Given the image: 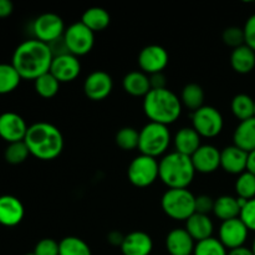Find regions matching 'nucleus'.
Here are the masks:
<instances>
[{
	"mask_svg": "<svg viewBox=\"0 0 255 255\" xmlns=\"http://www.w3.org/2000/svg\"><path fill=\"white\" fill-rule=\"evenodd\" d=\"M236 193L239 198H244L247 201L255 198V176L251 172L246 171L239 174L236 181Z\"/></svg>",
	"mask_w": 255,
	"mask_h": 255,
	"instance_id": "34",
	"label": "nucleus"
},
{
	"mask_svg": "<svg viewBox=\"0 0 255 255\" xmlns=\"http://www.w3.org/2000/svg\"><path fill=\"white\" fill-rule=\"evenodd\" d=\"M54 56L49 45L36 39H30L17 45L11 57V65L21 79L36 80L50 71Z\"/></svg>",
	"mask_w": 255,
	"mask_h": 255,
	"instance_id": "1",
	"label": "nucleus"
},
{
	"mask_svg": "<svg viewBox=\"0 0 255 255\" xmlns=\"http://www.w3.org/2000/svg\"><path fill=\"white\" fill-rule=\"evenodd\" d=\"M64 40L70 54L80 57L87 55L95 45V32L81 21H76L66 27Z\"/></svg>",
	"mask_w": 255,
	"mask_h": 255,
	"instance_id": "9",
	"label": "nucleus"
},
{
	"mask_svg": "<svg viewBox=\"0 0 255 255\" xmlns=\"http://www.w3.org/2000/svg\"><path fill=\"white\" fill-rule=\"evenodd\" d=\"M24 142L31 156L41 161H52L64 151V136L55 125L40 121L29 126Z\"/></svg>",
	"mask_w": 255,
	"mask_h": 255,
	"instance_id": "2",
	"label": "nucleus"
},
{
	"mask_svg": "<svg viewBox=\"0 0 255 255\" xmlns=\"http://www.w3.org/2000/svg\"><path fill=\"white\" fill-rule=\"evenodd\" d=\"M153 251V241L146 232L133 231L125 236L121 252L124 255H149Z\"/></svg>",
	"mask_w": 255,
	"mask_h": 255,
	"instance_id": "20",
	"label": "nucleus"
},
{
	"mask_svg": "<svg viewBox=\"0 0 255 255\" xmlns=\"http://www.w3.org/2000/svg\"><path fill=\"white\" fill-rule=\"evenodd\" d=\"M192 127L202 138H214L223 131V116L216 107L204 105L199 110L192 112Z\"/></svg>",
	"mask_w": 255,
	"mask_h": 255,
	"instance_id": "8",
	"label": "nucleus"
},
{
	"mask_svg": "<svg viewBox=\"0 0 255 255\" xmlns=\"http://www.w3.org/2000/svg\"><path fill=\"white\" fill-rule=\"evenodd\" d=\"M34 89L36 94L42 99H52L59 92L60 82L49 71L35 80Z\"/></svg>",
	"mask_w": 255,
	"mask_h": 255,
	"instance_id": "32",
	"label": "nucleus"
},
{
	"mask_svg": "<svg viewBox=\"0 0 255 255\" xmlns=\"http://www.w3.org/2000/svg\"><path fill=\"white\" fill-rule=\"evenodd\" d=\"M186 231L194 239L196 243L212 238L214 232V224L211 217L206 214L194 213L186 221Z\"/></svg>",
	"mask_w": 255,
	"mask_h": 255,
	"instance_id": "21",
	"label": "nucleus"
},
{
	"mask_svg": "<svg viewBox=\"0 0 255 255\" xmlns=\"http://www.w3.org/2000/svg\"><path fill=\"white\" fill-rule=\"evenodd\" d=\"M252 251H253V254L255 255V237H254V241H253V246H252Z\"/></svg>",
	"mask_w": 255,
	"mask_h": 255,
	"instance_id": "48",
	"label": "nucleus"
},
{
	"mask_svg": "<svg viewBox=\"0 0 255 255\" xmlns=\"http://www.w3.org/2000/svg\"><path fill=\"white\" fill-rule=\"evenodd\" d=\"M49 47L50 50H51L52 52V56H61V55H65V54H70L69 52V49H67L66 44H65V40H64V36L60 37V39L55 40V41H52L51 44H49Z\"/></svg>",
	"mask_w": 255,
	"mask_h": 255,
	"instance_id": "42",
	"label": "nucleus"
},
{
	"mask_svg": "<svg viewBox=\"0 0 255 255\" xmlns=\"http://www.w3.org/2000/svg\"><path fill=\"white\" fill-rule=\"evenodd\" d=\"M125 92L133 97H144L151 91L149 76L142 71H131L122 80Z\"/></svg>",
	"mask_w": 255,
	"mask_h": 255,
	"instance_id": "23",
	"label": "nucleus"
},
{
	"mask_svg": "<svg viewBox=\"0 0 255 255\" xmlns=\"http://www.w3.org/2000/svg\"><path fill=\"white\" fill-rule=\"evenodd\" d=\"M65 30L66 27H65L64 20L55 12H44L39 15L32 22L34 39L47 45L64 36Z\"/></svg>",
	"mask_w": 255,
	"mask_h": 255,
	"instance_id": "10",
	"label": "nucleus"
},
{
	"mask_svg": "<svg viewBox=\"0 0 255 255\" xmlns=\"http://www.w3.org/2000/svg\"><path fill=\"white\" fill-rule=\"evenodd\" d=\"M174 151L191 157L202 146V137L193 127H182L173 137Z\"/></svg>",
	"mask_w": 255,
	"mask_h": 255,
	"instance_id": "22",
	"label": "nucleus"
},
{
	"mask_svg": "<svg viewBox=\"0 0 255 255\" xmlns=\"http://www.w3.org/2000/svg\"><path fill=\"white\" fill-rule=\"evenodd\" d=\"M232 114L239 122L247 121L254 117V99L247 94H238L231 102Z\"/></svg>",
	"mask_w": 255,
	"mask_h": 255,
	"instance_id": "29",
	"label": "nucleus"
},
{
	"mask_svg": "<svg viewBox=\"0 0 255 255\" xmlns=\"http://www.w3.org/2000/svg\"><path fill=\"white\" fill-rule=\"evenodd\" d=\"M254 117H255V100H254Z\"/></svg>",
	"mask_w": 255,
	"mask_h": 255,
	"instance_id": "50",
	"label": "nucleus"
},
{
	"mask_svg": "<svg viewBox=\"0 0 255 255\" xmlns=\"http://www.w3.org/2000/svg\"><path fill=\"white\" fill-rule=\"evenodd\" d=\"M248 153L236 144L224 147L221 151V168L229 174H242L247 171Z\"/></svg>",
	"mask_w": 255,
	"mask_h": 255,
	"instance_id": "18",
	"label": "nucleus"
},
{
	"mask_svg": "<svg viewBox=\"0 0 255 255\" xmlns=\"http://www.w3.org/2000/svg\"><path fill=\"white\" fill-rule=\"evenodd\" d=\"M191 158L198 173H213L221 167V151L213 144H202Z\"/></svg>",
	"mask_w": 255,
	"mask_h": 255,
	"instance_id": "16",
	"label": "nucleus"
},
{
	"mask_svg": "<svg viewBox=\"0 0 255 255\" xmlns=\"http://www.w3.org/2000/svg\"><path fill=\"white\" fill-rule=\"evenodd\" d=\"M59 255H92V252L84 239L70 236L59 242Z\"/></svg>",
	"mask_w": 255,
	"mask_h": 255,
	"instance_id": "31",
	"label": "nucleus"
},
{
	"mask_svg": "<svg viewBox=\"0 0 255 255\" xmlns=\"http://www.w3.org/2000/svg\"><path fill=\"white\" fill-rule=\"evenodd\" d=\"M142 107L149 122H156L164 126L174 124L183 111L181 99L168 87L151 90L143 97Z\"/></svg>",
	"mask_w": 255,
	"mask_h": 255,
	"instance_id": "3",
	"label": "nucleus"
},
{
	"mask_svg": "<svg viewBox=\"0 0 255 255\" xmlns=\"http://www.w3.org/2000/svg\"><path fill=\"white\" fill-rule=\"evenodd\" d=\"M239 218L246 224L249 232H255V198L248 201V203L242 208Z\"/></svg>",
	"mask_w": 255,
	"mask_h": 255,
	"instance_id": "39",
	"label": "nucleus"
},
{
	"mask_svg": "<svg viewBox=\"0 0 255 255\" xmlns=\"http://www.w3.org/2000/svg\"><path fill=\"white\" fill-rule=\"evenodd\" d=\"M21 80V76L11 64H0V95L15 91Z\"/></svg>",
	"mask_w": 255,
	"mask_h": 255,
	"instance_id": "30",
	"label": "nucleus"
},
{
	"mask_svg": "<svg viewBox=\"0 0 255 255\" xmlns=\"http://www.w3.org/2000/svg\"><path fill=\"white\" fill-rule=\"evenodd\" d=\"M249 229L241 218L222 222L219 227L218 239L227 249H236L243 247L248 239Z\"/></svg>",
	"mask_w": 255,
	"mask_h": 255,
	"instance_id": "13",
	"label": "nucleus"
},
{
	"mask_svg": "<svg viewBox=\"0 0 255 255\" xmlns=\"http://www.w3.org/2000/svg\"><path fill=\"white\" fill-rule=\"evenodd\" d=\"M159 179L168 189L188 188L196 176L193 162L189 156L169 152L158 161Z\"/></svg>",
	"mask_w": 255,
	"mask_h": 255,
	"instance_id": "4",
	"label": "nucleus"
},
{
	"mask_svg": "<svg viewBox=\"0 0 255 255\" xmlns=\"http://www.w3.org/2000/svg\"><path fill=\"white\" fill-rule=\"evenodd\" d=\"M115 141L122 151H133V149L138 148L139 131L129 126L122 127L121 129L117 131Z\"/></svg>",
	"mask_w": 255,
	"mask_h": 255,
	"instance_id": "33",
	"label": "nucleus"
},
{
	"mask_svg": "<svg viewBox=\"0 0 255 255\" xmlns=\"http://www.w3.org/2000/svg\"><path fill=\"white\" fill-rule=\"evenodd\" d=\"M127 177L132 186L137 188H146L152 186L157 179H159L158 161L153 157L139 156L134 157L127 168Z\"/></svg>",
	"mask_w": 255,
	"mask_h": 255,
	"instance_id": "7",
	"label": "nucleus"
},
{
	"mask_svg": "<svg viewBox=\"0 0 255 255\" xmlns=\"http://www.w3.org/2000/svg\"><path fill=\"white\" fill-rule=\"evenodd\" d=\"M14 11V5L10 0H0V17H7Z\"/></svg>",
	"mask_w": 255,
	"mask_h": 255,
	"instance_id": "45",
	"label": "nucleus"
},
{
	"mask_svg": "<svg viewBox=\"0 0 255 255\" xmlns=\"http://www.w3.org/2000/svg\"><path fill=\"white\" fill-rule=\"evenodd\" d=\"M247 171L251 172L255 176V151L248 153V164H247Z\"/></svg>",
	"mask_w": 255,
	"mask_h": 255,
	"instance_id": "47",
	"label": "nucleus"
},
{
	"mask_svg": "<svg viewBox=\"0 0 255 255\" xmlns=\"http://www.w3.org/2000/svg\"><path fill=\"white\" fill-rule=\"evenodd\" d=\"M25 216L24 204L19 198L10 194L0 196V224L4 227H16Z\"/></svg>",
	"mask_w": 255,
	"mask_h": 255,
	"instance_id": "17",
	"label": "nucleus"
},
{
	"mask_svg": "<svg viewBox=\"0 0 255 255\" xmlns=\"http://www.w3.org/2000/svg\"><path fill=\"white\" fill-rule=\"evenodd\" d=\"M213 214L222 222L239 218L241 207H239L237 197L221 196L214 201Z\"/></svg>",
	"mask_w": 255,
	"mask_h": 255,
	"instance_id": "27",
	"label": "nucleus"
},
{
	"mask_svg": "<svg viewBox=\"0 0 255 255\" xmlns=\"http://www.w3.org/2000/svg\"><path fill=\"white\" fill-rule=\"evenodd\" d=\"M124 239H125L124 234L120 233V232L117 231H112L107 234V242L114 247H120V248H121L122 243H124Z\"/></svg>",
	"mask_w": 255,
	"mask_h": 255,
	"instance_id": "44",
	"label": "nucleus"
},
{
	"mask_svg": "<svg viewBox=\"0 0 255 255\" xmlns=\"http://www.w3.org/2000/svg\"><path fill=\"white\" fill-rule=\"evenodd\" d=\"M214 201L216 199L212 198L211 196H207V194H201V196L196 197V213L206 214V216H209V213H213Z\"/></svg>",
	"mask_w": 255,
	"mask_h": 255,
	"instance_id": "40",
	"label": "nucleus"
},
{
	"mask_svg": "<svg viewBox=\"0 0 255 255\" xmlns=\"http://www.w3.org/2000/svg\"><path fill=\"white\" fill-rule=\"evenodd\" d=\"M35 255H59V243L52 238L39 241L34 249Z\"/></svg>",
	"mask_w": 255,
	"mask_h": 255,
	"instance_id": "38",
	"label": "nucleus"
},
{
	"mask_svg": "<svg viewBox=\"0 0 255 255\" xmlns=\"http://www.w3.org/2000/svg\"><path fill=\"white\" fill-rule=\"evenodd\" d=\"M246 45L255 51V14L251 15L243 26Z\"/></svg>",
	"mask_w": 255,
	"mask_h": 255,
	"instance_id": "41",
	"label": "nucleus"
},
{
	"mask_svg": "<svg viewBox=\"0 0 255 255\" xmlns=\"http://www.w3.org/2000/svg\"><path fill=\"white\" fill-rule=\"evenodd\" d=\"M149 84H151V90L167 89V80L163 72L149 75Z\"/></svg>",
	"mask_w": 255,
	"mask_h": 255,
	"instance_id": "43",
	"label": "nucleus"
},
{
	"mask_svg": "<svg viewBox=\"0 0 255 255\" xmlns=\"http://www.w3.org/2000/svg\"><path fill=\"white\" fill-rule=\"evenodd\" d=\"M233 144L246 151H255V117L239 122L233 133Z\"/></svg>",
	"mask_w": 255,
	"mask_h": 255,
	"instance_id": "24",
	"label": "nucleus"
},
{
	"mask_svg": "<svg viewBox=\"0 0 255 255\" xmlns=\"http://www.w3.org/2000/svg\"><path fill=\"white\" fill-rule=\"evenodd\" d=\"M171 132L168 126L156 124V122H148L139 129V142L138 149L141 154L153 157H163L167 149L169 148L172 142Z\"/></svg>",
	"mask_w": 255,
	"mask_h": 255,
	"instance_id": "5",
	"label": "nucleus"
},
{
	"mask_svg": "<svg viewBox=\"0 0 255 255\" xmlns=\"http://www.w3.org/2000/svg\"><path fill=\"white\" fill-rule=\"evenodd\" d=\"M196 242L186 228H174L167 234L166 249L169 255H193Z\"/></svg>",
	"mask_w": 255,
	"mask_h": 255,
	"instance_id": "19",
	"label": "nucleus"
},
{
	"mask_svg": "<svg viewBox=\"0 0 255 255\" xmlns=\"http://www.w3.org/2000/svg\"><path fill=\"white\" fill-rule=\"evenodd\" d=\"M231 66L237 74H251L255 69V51L247 45L233 49L231 54Z\"/></svg>",
	"mask_w": 255,
	"mask_h": 255,
	"instance_id": "25",
	"label": "nucleus"
},
{
	"mask_svg": "<svg viewBox=\"0 0 255 255\" xmlns=\"http://www.w3.org/2000/svg\"><path fill=\"white\" fill-rule=\"evenodd\" d=\"M169 61L168 51L161 45H147L139 51L137 62L142 72L149 75L163 72Z\"/></svg>",
	"mask_w": 255,
	"mask_h": 255,
	"instance_id": "11",
	"label": "nucleus"
},
{
	"mask_svg": "<svg viewBox=\"0 0 255 255\" xmlns=\"http://www.w3.org/2000/svg\"><path fill=\"white\" fill-rule=\"evenodd\" d=\"M25 255H35V254H34V252H32V253H27V254H25Z\"/></svg>",
	"mask_w": 255,
	"mask_h": 255,
	"instance_id": "49",
	"label": "nucleus"
},
{
	"mask_svg": "<svg viewBox=\"0 0 255 255\" xmlns=\"http://www.w3.org/2000/svg\"><path fill=\"white\" fill-rule=\"evenodd\" d=\"M179 99H181L182 106L188 109L189 111L194 112L204 106L206 95H204V90L201 85L196 84V82H191V84H187L182 89Z\"/></svg>",
	"mask_w": 255,
	"mask_h": 255,
	"instance_id": "28",
	"label": "nucleus"
},
{
	"mask_svg": "<svg viewBox=\"0 0 255 255\" xmlns=\"http://www.w3.org/2000/svg\"><path fill=\"white\" fill-rule=\"evenodd\" d=\"M228 255H254V254H253V251H252V248H247L246 246H243L236 249H231V251L228 252Z\"/></svg>",
	"mask_w": 255,
	"mask_h": 255,
	"instance_id": "46",
	"label": "nucleus"
},
{
	"mask_svg": "<svg viewBox=\"0 0 255 255\" xmlns=\"http://www.w3.org/2000/svg\"><path fill=\"white\" fill-rule=\"evenodd\" d=\"M80 21L86 25L91 31L99 32L104 31L105 29L109 27L110 22H111V16L104 7L92 6L85 10Z\"/></svg>",
	"mask_w": 255,
	"mask_h": 255,
	"instance_id": "26",
	"label": "nucleus"
},
{
	"mask_svg": "<svg viewBox=\"0 0 255 255\" xmlns=\"http://www.w3.org/2000/svg\"><path fill=\"white\" fill-rule=\"evenodd\" d=\"M162 211L173 221H187L196 213V196L183 189H167L161 198Z\"/></svg>",
	"mask_w": 255,
	"mask_h": 255,
	"instance_id": "6",
	"label": "nucleus"
},
{
	"mask_svg": "<svg viewBox=\"0 0 255 255\" xmlns=\"http://www.w3.org/2000/svg\"><path fill=\"white\" fill-rule=\"evenodd\" d=\"M81 72V62L79 57L72 54H65L61 56H55L52 59L50 74L60 82L66 84L72 82L79 77Z\"/></svg>",
	"mask_w": 255,
	"mask_h": 255,
	"instance_id": "14",
	"label": "nucleus"
},
{
	"mask_svg": "<svg viewBox=\"0 0 255 255\" xmlns=\"http://www.w3.org/2000/svg\"><path fill=\"white\" fill-rule=\"evenodd\" d=\"M114 80L111 75L102 70H96L87 75L84 81V92L91 101H102L111 95Z\"/></svg>",
	"mask_w": 255,
	"mask_h": 255,
	"instance_id": "12",
	"label": "nucleus"
},
{
	"mask_svg": "<svg viewBox=\"0 0 255 255\" xmlns=\"http://www.w3.org/2000/svg\"><path fill=\"white\" fill-rule=\"evenodd\" d=\"M222 40L227 46L232 47V49H237L242 45H246L243 27L228 26L227 29H224L223 34H222Z\"/></svg>",
	"mask_w": 255,
	"mask_h": 255,
	"instance_id": "37",
	"label": "nucleus"
},
{
	"mask_svg": "<svg viewBox=\"0 0 255 255\" xmlns=\"http://www.w3.org/2000/svg\"><path fill=\"white\" fill-rule=\"evenodd\" d=\"M29 126L19 114L7 111L0 115V137L7 143L24 141Z\"/></svg>",
	"mask_w": 255,
	"mask_h": 255,
	"instance_id": "15",
	"label": "nucleus"
},
{
	"mask_svg": "<svg viewBox=\"0 0 255 255\" xmlns=\"http://www.w3.org/2000/svg\"><path fill=\"white\" fill-rule=\"evenodd\" d=\"M30 156L29 148L24 141L7 143L4 151V158L10 164H21L24 163Z\"/></svg>",
	"mask_w": 255,
	"mask_h": 255,
	"instance_id": "35",
	"label": "nucleus"
},
{
	"mask_svg": "<svg viewBox=\"0 0 255 255\" xmlns=\"http://www.w3.org/2000/svg\"><path fill=\"white\" fill-rule=\"evenodd\" d=\"M193 255H228V249L221 243L218 238L212 237L196 243Z\"/></svg>",
	"mask_w": 255,
	"mask_h": 255,
	"instance_id": "36",
	"label": "nucleus"
}]
</instances>
